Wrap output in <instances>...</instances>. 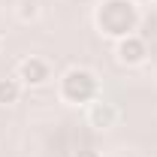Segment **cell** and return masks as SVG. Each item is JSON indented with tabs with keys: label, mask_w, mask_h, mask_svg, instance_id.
<instances>
[{
	"label": "cell",
	"mask_w": 157,
	"mask_h": 157,
	"mask_svg": "<svg viewBox=\"0 0 157 157\" xmlns=\"http://www.w3.org/2000/svg\"><path fill=\"white\" fill-rule=\"evenodd\" d=\"M94 24L103 36H130L139 27V6L136 0H103L94 12Z\"/></svg>",
	"instance_id": "6da1fadb"
},
{
	"label": "cell",
	"mask_w": 157,
	"mask_h": 157,
	"mask_svg": "<svg viewBox=\"0 0 157 157\" xmlns=\"http://www.w3.org/2000/svg\"><path fill=\"white\" fill-rule=\"evenodd\" d=\"M58 94L70 106H88L100 97V78L88 67H70L58 82Z\"/></svg>",
	"instance_id": "7a4b0ae2"
},
{
	"label": "cell",
	"mask_w": 157,
	"mask_h": 157,
	"mask_svg": "<svg viewBox=\"0 0 157 157\" xmlns=\"http://www.w3.org/2000/svg\"><path fill=\"white\" fill-rule=\"evenodd\" d=\"M15 76H18V82L24 88H42V85H48V78H52V63L45 58H39V55H27V58L18 63Z\"/></svg>",
	"instance_id": "3957f363"
},
{
	"label": "cell",
	"mask_w": 157,
	"mask_h": 157,
	"mask_svg": "<svg viewBox=\"0 0 157 157\" xmlns=\"http://www.w3.org/2000/svg\"><path fill=\"white\" fill-rule=\"evenodd\" d=\"M115 58L124 67H139V63H145V58H148V45L136 33L121 36V39H115Z\"/></svg>",
	"instance_id": "277c9868"
},
{
	"label": "cell",
	"mask_w": 157,
	"mask_h": 157,
	"mask_svg": "<svg viewBox=\"0 0 157 157\" xmlns=\"http://www.w3.org/2000/svg\"><path fill=\"white\" fill-rule=\"evenodd\" d=\"M88 124L97 130H112L118 124V109L112 103H106L103 97H97L94 103H88Z\"/></svg>",
	"instance_id": "5b68a950"
},
{
	"label": "cell",
	"mask_w": 157,
	"mask_h": 157,
	"mask_svg": "<svg viewBox=\"0 0 157 157\" xmlns=\"http://www.w3.org/2000/svg\"><path fill=\"white\" fill-rule=\"evenodd\" d=\"M21 94H24V85L18 82V76L15 78H9V76L0 78V106H15L21 100Z\"/></svg>",
	"instance_id": "8992f818"
},
{
	"label": "cell",
	"mask_w": 157,
	"mask_h": 157,
	"mask_svg": "<svg viewBox=\"0 0 157 157\" xmlns=\"http://www.w3.org/2000/svg\"><path fill=\"white\" fill-rule=\"evenodd\" d=\"M36 12H39V9H36V3H21V12H18V15L27 21V18H36Z\"/></svg>",
	"instance_id": "52a82bcc"
},
{
	"label": "cell",
	"mask_w": 157,
	"mask_h": 157,
	"mask_svg": "<svg viewBox=\"0 0 157 157\" xmlns=\"http://www.w3.org/2000/svg\"><path fill=\"white\" fill-rule=\"evenodd\" d=\"M76 157H100V151H97V148H82Z\"/></svg>",
	"instance_id": "ba28073f"
}]
</instances>
